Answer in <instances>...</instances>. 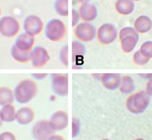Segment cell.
Here are the masks:
<instances>
[{
  "label": "cell",
  "mask_w": 152,
  "mask_h": 140,
  "mask_svg": "<svg viewBox=\"0 0 152 140\" xmlns=\"http://www.w3.org/2000/svg\"><path fill=\"white\" fill-rule=\"evenodd\" d=\"M37 91L38 86L34 81L31 79L23 80L15 89V98L20 104H25L36 97Z\"/></svg>",
  "instance_id": "6da1fadb"
},
{
  "label": "cell",
  "mask_w": 152,
  "mask_h": 140,
  "mask_svg": "<svg viewBox=\"0 0 152 140\" xmlns=\"http://www.w3.org/2000/svg\"><path fill=\"white\" fill-rule=\"evenodd\" d=\"M150 104V96L145 91H139L130 95L126 100V108L132 114L144 112Z\"/></svg>",
  "instance_id": "7a4b0ae2"
},
{
  "label": "cell",
  "mask_w": 152,
  "mask_h": 140,
  "mask_svg": "<svg viewBox=\"0 0 152 140\" xmlns=\"http://www.w3.org/2000/svg\"><path fill=\"white\" fill-rule=\"evenodd\" d=\"M138 33L134 28H122L119 32V39L121 42L122 51L126 53H130L134 49L138 41Z\"/></svg>",
  "instance_id": "3957f363"
},
{
  "label": "cell",
  "mask_w": 152,
  "mask_h": 140,
  "mask_svg": "<svg viewBox=\"0 0 152 140\" xmlns=\"http://www.w3.org/2000/svg\"><path fill=\"white\" fill-rule=\"evenodd\" d=\"M45 36L49 40L57 42L64 38L66 34L65 24L61 19H53L48 21L45 27Z\"/></svg>",
  "instance_id": "277c9868"
},
{
  "label": "cell",
  "mask_w": 152,
  "mask_h": 140,
  "mask_svg": "<svg viewBox=\"0 0 152 140\" xmlns=\"http://www.w3.org/2000/svg\"><path fill=\"white\" fill-rule=\"evenodd\" d=\"M20 23L15 18L4 16L0 19V33L5 37H14L20 32Z\"/></svg>",
  "instance_id": "5b68a950"
},
{
  "label": "cell",
  "mask_w": 152,
  "mask_h": 140,
  "mask_svg": "<svg viewBox=\"0 0 152 140\" xmlns=\"http://www.w3.org/2000/svg\"><path fill=\"white\" fill-rule=\"evenodd\" d=\"M52 88L54 93L60 97H65L69 92V77L68 74L54 73L52 75Z\"/></svg>",
  "instance_id": "8992f818"
},
{
  "label": "cell",
  "mask_w": 152,
  "mask_h": 140,
  "mask_svg": "<svg viewBox=\"0 0 152 140\" xmlns=\"http://www.w3.org/2000/svg\"><path fill=\"white\" fill-rule=\"evenodd\" d=\"M97 40L102 44H110L116 40L118 30L114 25L111 23H104L97 30Z\"/></svg>",
  "instance_id": "52a82bcc"
},
{
  "label": "cell",
  "mask_w": 152,
  "mask_h": 140,
  "mask_svg": "<svg viewBox=\"0 0 152 140\" xmlns=\"http://www.w3.org/2000/svg\"><path fill=\"white\" fill-rule=\"evenodd\" d=\"M74 34L81 41H92L96 36V28L89 23H80L75 28Z\"/></svg>",
  "instance_id": "ba28073f"
},
{
  "label": "cell",
  "mask_w": 152,
  "mask_h": 140,
  "mask_svg": "<svg viewBox=\"0 0 152 140\" xmlns=\"http://www.w3.org/2000/svg\"><path fill=\"white\" fill-rule=\"evenodd\" d=\"M44 28V23L39 17L31 15L25 19L23 22V29L25 32L31 36H37L42 32Z\"/></svg>",
  "instance_id": "9c48e42d"
},
{
  "label": "cell",
  "mask_w": 152,
  "mask_h": 140,
  "mask_svg": "<svg viewBox=\"0 0 152 140\" xmlns=\"http://www.w3.org/2000/svg\"><path fill=\"white\" fill-rule=\"evenodd\" d=\"M54 132L49 122L44 120L36 122L32 128V135L36 140H48L54 135Z\"/></svg>",
  "instance_id": "30bf717a"
},
{
  "label": "cell",
  "mask_w": 152,
  "mask_h": 140,
  "mask_svg": "<svg viewBox=\"0 0 152 140\" xmlns=\"http://www.w3.org/2000/svg\"><path fill=\"white\" fill-rule=\"evenodd\" d=\"M50 56L48 51L44 48L37 46L31 51V65L34 68H41L46 65L49 61Z\"/></svg>",
  "instance_id": "8fae6325"
},
{
  "label": "cell",
  "mask_w": 152,
  "mask_h": 140,
  "mask_svg": "<svg viewBox=\"0 0 152 140\" xmlns=\"http://www.w3.org/2000/svg\"><path fill=\"white\" fill-rule=\"evenodd\" d=\"M49 125L55 131L65 129L69 123V118L65 111L59 110L53 114L48 121Z\"/></svg>",
  "instance_id": "7c38bea8"
},
{
  "label": "cell",
  "mask_w": 152,
  "mask_h": 140,
  "mask_svg": "<svg viewBox=\"0 0 152 140\" xmlns=\"http://www.w3.org/2000/svg\"><path fill=\"white\" fill-rule=\"evenodd\" d=\"M79 14L81 19L86 21H93L97 16V10L96 7L89 3H84L79 8Z\"/></svg>",
  "instance_id": "4fadbf2b"
},
{
  "label": "cell",
  "mask_w": 152,
  "mask_h": 140,
  "mask_svg": "<svg viewBox=\"0 0 152 140\" xmlns=\"http://www.w3.org/2000/svg\"><path fill=\"white\" fill-rule=\"evenodd\" d=\"M121 78V76L118 73H104L102 76V83L109 90H115L120 85Z\"/></svg>",
  "instance_id": "5bb4252c"
},
{
  "label": "cell",
  "mask_w": 152,
  "mask_h": 140,
  "mask_svg": "<svg viewBox=\"0 0 152 140\" xmlns=\"http://www.w3.org/2000/svg\"><path fill=\"white\" fill-rule=\"evenodd\" d=\"M35 43V38L33 36H31L28 33H22L16 39L15 45L23 51H31V48Z\"/></svg>",
  "instance_id": "9a60e30c"
},
{
  "label": "cell",
  "mask_w": 152,
  "mask_h": 140,
  "mask_svg": "<svg viewBox=\"0 0 152 140\" xmlns=\"http://www.w3.org/2000/svg\"><path fill=\"white\" fill-rule=\"evenodd\" d=\"M34 117H35V114H34L33 110L29 107H23L16 112L15 119L17 120L18 123L25 126V125H28L33 121Z\"/></svg>",
  "instance_id": "2e32d148"
},
{
  "label": "cell",
  "mask_w": 152,
  "mask_h": 140,
  "mask_svg": "<svg viewBox=\"0 0 152 140\" xmlns=\"http://www.w3.org/2000/svg\"><path fill=\"white\" fill-rule=\"evenodd\" d=\"M152 28V20L148 16L141 15L136 19L134 29L138 33H147Z\"/></svg>",
  "instance_id": "e0dca14e"
},
{
  "label": "cell",
  "mask_w": 152,
  "mask_h": 140,
  "mask_svg": "<svg viewBox=\"0 0 152 140\" xmlns=\"http://www.w3.org/2000/svg\"><path fill=\"white\" fill-rule=\"evenodd\" d=\"M11 54L14 60L20 63H28L31 57V51H23L18 48L15 45L11 48Z\"/></svg>",
  "instance_id": "ac0fdd59"
},
{
  "label": "cell",
  "mask_w": 152,
  "mask_h": 140,
  "mask_svg": "<svg viewBox=\"0 0 152 140\" xmlns=\"http://www.w3.org/2000/svg\"><path fill=\"white\" fill-rule=\"evenodd\" d=\"M115 8L119 14L127 15L134 11V3L132 0H118L115 3Z\"/></svg>",
  "instance_id": "d6986e66"
},
{
  "label": "cell",
  "mask_w": 152,
  "mask_h": 140,
  "mask_svg": "<svg viewBox=\"0 0 152 140\" xmlns=\"http://www.w3.org/2000/svg\"><path fill=\"white\" fill-rule=\"evenodd\" d=\"M0 118L3 122H11L15 120L16 112L15 107L11 104L5 105L0 110Z\"/></svg>",
  "instance_id": "ffe728a7"
},
{
  "label": "cell",
  "mask_w": 152,
  "mask_h": 140,
  "mask_svg": "<svg viewBox=\"0 0 152 140\" xmlns=\"http://www.w3.org/2000/svg\"><path fill=\"white\" fill-rule=\"evenodd\" d=\"M135 88L134 82L132 77L130 76H125L121 78V82L119 85V90L122 93H130L134 91Z\"/></svg>",
  "instance_id": "44dd1931"
},
{
  "label": "cell",
  "mask_w": 152,
  "mask_h": 140,
  "mask_svg": "<svg viewBox=\"0 0 152 140\" xmlns=\"http://www.w3.org/2000/svg\"><path fill=\"white\" fill-rule=\"evenodd\" d=\"M14 93L7 87H0V105L11 104L14 102Z\"/></svg>",
  "instance_id": "7402d4cb"
},
{
  "label": "cell",
  "mask_w": 152,
  "mask_h": 140,
  "mask_svg": "<svg viewBox=\"0 0 152 140\" xmlns=\"http://www.w3.org/2000/svg\"><path fill=\"white\" fill-rule=\"evenodd\" d=\"M55 10L61 16H68L69 15V0H56Z\"/></svg>",
  "instance_id": "603a6c76"
},
{
  "label": "cell",
  "mask_w": 152,
  "mask_h": 140,
  "mask_svg": "<svg viewBox=\"0 0 152 140\" xmlns=\"http://www.w3.org/2000/svg\"><path fill=\"white\" fill-rule=\"evenodd\" d=\"M86 52V47L78 41H72V56L73 60L79 56H83Z\"/></svg>",
  "instance_id": "cb8c5ba5"
},
{
  "label": "cell",
  "mask_w": 152,
  "mask_h": 140,
  "mask_svg": "<svg viewBox=\"0 0 152 140\" xmlns=\"http://www.w3.org/2000/svg\"><path fill=\"white\" fill-rule=\"evenodd\" d=\"M150 59L142 54L140 50H138L134 54L133 56V61L137 65H145L149 62Z\"/></svg>",
  "instance_id": "d4e9b609"
},
{
  "label": "cell",
  "mask_w": 152,
  "mask_h": 140,
  "mask_svg": "<svg viewBox=\"0 0 152 140\" xmlns=\"http://www.w3.org/2000/svg\"><path fill=\"white\" fill-rule=\"evenodd\" d=\"M140 51L145 56L152 58V41H146L142 44Z\"/></svg>",
  "instance_id": "484cf974"
},
{
  "label": "cell",
  "mask_w": 152,
  "mask_h": 140,
  "mask_svg": "<svg viewBox=\"0 0 152 140\" xmlns=\"http://www.w3.org/2000/svg\"><path fill=\"white\" fill-rule=\"evenodd\" d=\"M61 60L63 65H68V47L67 46L63 48L61 50Z\"/></svg>",
  "instance_id": "4316f807"
},
{
  "label": "cell",
  "mask_w": 152,
  "mask_h": 140,
  "mask_svg": "<svg viewBox=\"0 0 152 140\" xmlns=\"http://www.w3.org/2000/svg\"><path fill=\"white\" fill-rule=\"evenodd\" d=\"M0 140H16L14 134L11 132L6 131L0 134Z\"/></svg>",
  "instance_id": "83f0119b"
},
{
  "label": "cell",
  "mask_w": 152,
  "mask_h": 140,
  "mask_svg": "<svg viewBox=\"0 0 152 140\" xmlns=\"http://www.w3.org/2000/svg\"><path fill=\"white\" fill-rule=\"evenodd\" d=\"M72 137H76L78 135V132H79V129H80V123L79 121L76 118L72 119Z\"/></svg>",
  "instance_id": "f1b7e54d"
},
{
  "label": "cell",
  "mask_w": 152,
  "mask_h": 140,
  "mask_svg": "<svg viewBox=\"0 0 152 140\" xmlns=\"http://www.w3.org/2000/svg\"><path fill=\"white\" fill-rule=\"evenodd\" d=\"M80 17L79 12L73 9L72 10V26L73 27H75L76 25L77 24L79 20H80Z\"/></svg>",
  "instance_id": "f546056e"
},
{
  "label": "cell",
  "mask_w": 152,
  "mask_h": 140,
  "mask_svg": "<svg viewBox=\"0 0 152 140\" xmlns=\"http://www.w3.org/2000/svg\"><path fill=\"white\" fill-rule=\"evenodd\" d=\"M146 92L149 95V96H152V78L150 80L148 83L147 84V89Z\"/></svg>",
  "instance_id": "4dcf8cb0"
},
{
  "label": "cell",
  "mask_w": 152,
  "mask_h": 140,
  "mask_svg": "<svg viewBox=\"0 0 152 140\" xmlns=\"http://www.w3.org/2000/svg\"><path fill=\"white\" fill-rule=\"evenodd\" d=\"M48 140H65L64 138L61 136V135H52L51 137L48 139Z\"/></svg>",
  "instance_id": "1f68e13d"
},
{
  "label": "cell",
  "mask_w": 152,
  "mask_h": 140,
  "mask_svg": "<svg viewBox=\"0 0 152 140\" xmlns=\"http://www.w3.org/2000/svg\"><path fill=\"white\" fill-rule=\"evenodd\" d=\"M32 76H33L35 78H36V79H43V78H45L46 77V76H47V74L45 73V74H32Z\"/></svg>",
  "instance_id": "d6a6232c"
},
{
  "label": "cell",
  "mask_w": 152,
  "mask_h": 140,
  "mask_svg": "<svg viewBox=\"0 0 152 140\" xmlns=\"http://www.w3.org/2000/svg\"><path fill=\"white\" fill-rule=\"evenodd\" d=\"M77 1L81 3H88L89 0H77Z\"/></svg>",
  "instance_id": "836d02e7"
},
{
  "label": "cell",
  "mask_w": 152,
  "mask_h": 140,
  "mask_svg": "<svg viewBox=\"0 0 152 140\" xmlns=\"http://www.w3.org/2000/svg\"><path fill=\"white\" fill-rule=\"evenodd\" d=\"M2 123H3V121H2V119H1V118H0V126H1Z\"/></svg>",
  "instance_id": "e575fe53"
},
{
  "label": "cell",
  "mask_w": 152,
  "mask_h": 140,
  "mask_svg": "<svg viewBox=\"0 0 152 140\" xmlns=\"http://www.w3.org/2000/svg\"><path fill=\"white\" fill-rule=\"evenodd\" d=\"M134 140H145V139H141V138H139V139H134Z\"/></svg>",
  "instance_id": "d590c367"
},
{
  "label": "cell",
  "mask_w": 152,
  "mask_h": 140,
  "mask_svg": "<svg viewBox=\"0 0 152 140\" xmlns=\"http://www.w3.org/2000/svg\"><path fill=\"white\" fill-rule=\"evenodd\" d=\"M132 1H140V0H132Z\"/></svg>",
  "instance_id": "8d00e7d4"
},
{
  "label": "cell",
  "mask_w": 152,
  "mask_h": 140,
  "mask_svg": "<svg viewBox=\"0 0 152 140\" xmlns=\"http://www.w3.org/2000/svg\"><path fill=\"white\" fill-rule=\"evenodd\" d=\"M102 140H110V139H102Z\"/></svg>",
  "instance_id": "74e56055"
},
{
  "label": "cell",
  "mask_w": 152,
  "mask_h": 140,
  "mask_svg": "<svg viewBox=\"0 0 152 140\" xmlns=\"http://www.w3.org/2000/svg\"><path fill=\"white\" fill-rule=\"evenodd\" d=\"M0 15H1V9H0Z\"/></svg>",
  "instance_id": "f35d334b"
}]
</instances>
